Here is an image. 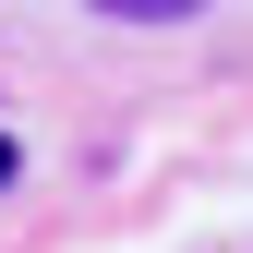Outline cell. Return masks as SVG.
<instances>
[{
  "label": "cell",
  "instance_id": "6da1fadb",
  "mask_svg": "<svg viewBox=\"0 0 253 253\" xmlns=\"http://www.w3.org/2000/svg\"><path fill=\"white\" fill-rule=\"evenodd\" d=\"M12 169H24V157H12V133H0V181H12Z\"/></svg>",
  "mask_w": 253,
  "mask_h": 253
}]
</instances>
